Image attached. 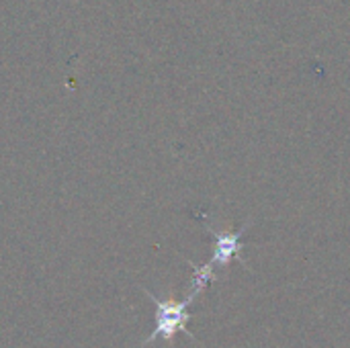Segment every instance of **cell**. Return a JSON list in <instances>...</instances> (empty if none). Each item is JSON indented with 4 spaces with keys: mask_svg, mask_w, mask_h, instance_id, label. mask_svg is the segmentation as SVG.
Returning a JSON list of instances; mask_svg holds the SVG:
<instances>
[{
    "mask_svg": "<svg viewBox=\"0 0 350 348\" xmlns=\"http://www.w3.org/2000/svg\"><path fill=\"white\" fill-rule=\"evenodd\" d=\"M144 293L152 299V304L156 306V328L154 332L144 340L142 347L152 345L154 340H164V343H172L174 336L178 332L187 334L191 340H195V336L187 330V324L191 320L189 314V306L195 302V293H189V297L185 302H172V299H160L158 295H154L152 291L144 289Z\"/></svg>",
    "mask_w": 350,
    "mask_h": 348,
    "instance_id": "6da1fadb",
    "label": "cell"
},
{
    "mask_svg": "<svg viewBox=\"0 0 350 348\" xmlns=\"http://www.w3.org/2000/svg\"><path fill=\"white\" fill-rule=\"evenodd\" d=\"M205 219V228H207V232L211 234V238H213V258H211V267L215 269V267H221V269H226L228 265H230V260L232 258H238V263L240 265H244L246 269H248V265H246V260L242 258V250H244V244H242V236H244V232L248 230V226H250V222H244L242 224V228L238 230V232H217L211 224H209V219L207 217H203Z\"/></svg>",
    "mask_w": 350,
    "mask_h": 348,
    "instance_id": "7a4b0ae2",
    "label": "cell"
},
{
    "mask_svg": "<svg viewBox=\"0 0 350 348\" xmlns=\"http://www.w3.org/2000/svg\"><path fill=\"white\" fill-rule=\"evenodd\" d=\"M191 265V269H193V281H191V293H195V295H199V293H203V289L215 279V275H213V267L211 265H203V267H199V265H193V263H189Z\"/></svg>",
    "mask_w": 350,
    "mask_h": 348,
    "instance_id": "3957f363",
    "label": "cell"
}]
</instances>
